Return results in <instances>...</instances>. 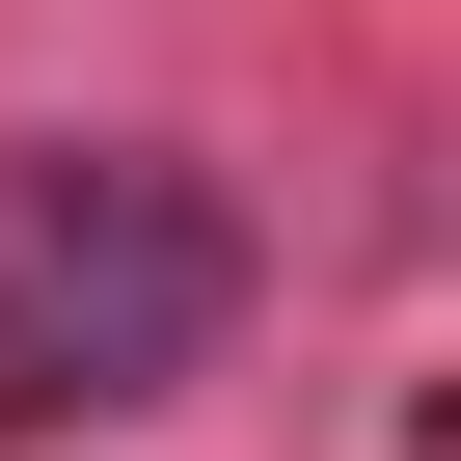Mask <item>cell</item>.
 Instances as JSON below:
<instances>
[{
    "label": "cell",
    "instance_id": "1",
    "mask_svg": "<svg viewBox=\"0 0 461 461\" xmlns=\"http://www.w3.org/2000/svg\"><path fill=\"white\" fill-rule=\"evenodd\" d=\"M217 299H245V217H217L190 163H0V407H136L217 353Z\"/></svg>",
    "mask_w": 461,
    "mask_h": 461
}]
</instances>
